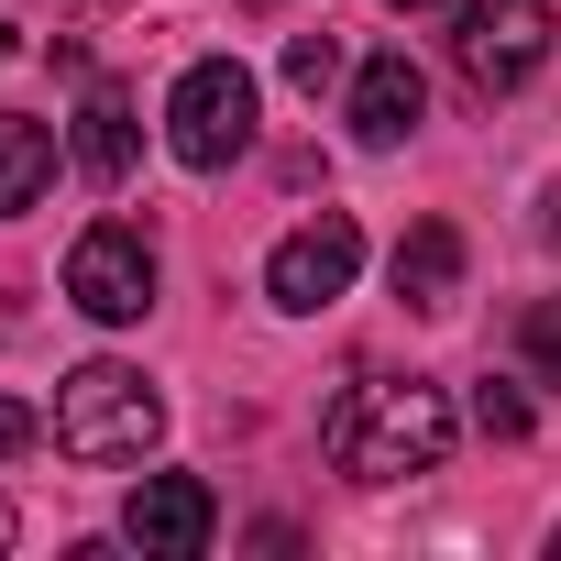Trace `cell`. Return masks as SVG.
Instances as JSON below:
<instances>
[{
  "instance_id": "7a4b0ae2",
  "label": "cell",
  "mask_w": 561,
  "mask_h": 561,
  "mask_svg": "<svg viewBox=\"0 0 561 561\" xmlns=\"http://www.w3.org/2000/svg\"><path fill=\"white\" fill-rule=\"evenodd\" d=\"M165 440V397L133 375V364H78L67 386H56V451L67 462H144Z\"/></svg>"
},
{
  "instance_id": "8fae6325",
  "label": "cell",
  "mask_w": 561,
  "mask_h": 561,
  "mask_svg": "<svg viewBox=\"0 0 561 561\" xmlns=\"http://www.w3.org/2000/svg\"><path fill=\"white\" fill-rule=\"evenodd\" d=\"M45 187H56V122L0 111V220H12V209H34Z\"/></svg>"
},
{
  "instance_id": "52a82bcc",
  "label": "cell",
  "mask_w": 561,
  "mask_h": 561,
  "mask_svg": "<svg viewBox=\"0 0 561 561\" xmlns=\"http://www.w3.org/2000/svg\"><path fill=\"white\" fill-rule=\"evenodd\" d=\"M209 528H220V495L198 473H144L133 506H122V539L144 561H187V550H209Z\"/></svg>"
},
{
  "instance_id": "4fadbf2b",
  "label": "cell",
  "mask_w": 561,
  "mask_h": 561,
  "mask_svg": "<svg viewBox=\"0 0 561 561\" xmlns=\"http://www.w3.org/2000/svg\"><path fill=\"white\" fill-rule=\"evenodd\" d=\"M331 78H342V45H331V34H298V45H287V89H309V100H320Z\"/></svg>"
},
{
  "instance_id": "30bf717a",
  "label": "cell",
  "mask_w": 561,
  "mask_h": 561,
  "mask_svg": "<svg viewBox=\"0 0 561 561\" xmlns=\"http://www.w3.org/2000/svg\"><path fill=\"white\" fill-rule=\"evenodd\" d=\"M397 298H408V309H451V298H462V231H451V220H408V242H397Z\"/></svg>"
},
{
  "instance_id": "ffe728a7",
  "label": "cell",
  "mask_w": 561,
  "mask_h": 561,
  "mask_svg": "<svg viewBox=\"0 0 561 561\" xmlns=\"http://www.w3.org/2000/svg\"><path fill=\"white\" fill-rule=\"evenodd\" d=\"M550 550H561V539H550Z\"/></svg>"
},
{
  "instance_id": "3957f363",
  "label": "cell",
  "mask_w": 561,
  "mask_h": 561,
  "mask_svg": "<svg viewBox=\"0 0 561 561\" xmlns=\"http://www.w3.org/2000/svg\"><path fill=\"white\" fill-rule=\"evenodd\" d=\"M165 154L187 176H220L253 154V67L242 56H198L176 89H165Z\"/></svg>"
},
{
  "instance_id": "6da1fadb",
  "label": "cell",
  "mask_w": 561,
  "mask_h": 561,
  "mask_svg": "<svg viewBox=\"0 0 561 561\" xmlns=\"http://www.w3.org/2000/svg\"><path fill=\"white\" fill-rule=\"evenodd\" d=\"M451 397L419 386V375H364L342 408H331V473L353 484H408V473H440L451 462Z\"/></svg>"
},
{
  "instance_id": "2e32d148",
  "label": "cell",
  "mask_w": 561,
  "mask_h": 561,
  "mask_svg": "<svg viewBox=\"0 0 561 561\" xmlns=\"http://www.w3.org/2000/svg\"><path fill=\"white\" fill-rule=\"evenodd\" d=\"M539 242H550V253H561V176H550V187H539Z\"/></svg>"
},
{
  "instance_id": "9a60e30c",
  "label": "cell",
  "mask_w": 561,
  "mask_h": 561,
  "mask_svg": "<svg viewBox=\"0 0 561 561\" xmlns=\"http://www.w3.org/2000/svg\"><path fill=\"white\" fill-rule=\"evenodd\" d=\"M34 440H45V419H34L23 397H0V462H12V451H34Z\"/></svg>"
},
{
  "instance_id": "5b68a950",
  "label": "cell",
  "mask_w": 561,
  "mask_h": 561,
  "mask_svg": "<svg viewBox=\"0 0 561 561\" xmlns=\"http://www.w3.org/2000/svg\"><path fill=\"white\" fill-rule=\"evenodd\" d=\"M353 275H364V220L353 209H320V220H298L287 242L264 253V298L287 320H320L331 298H353Z\"/></svg>"
},
{
  "instance_id": "e0dca14e",
  "label": "cell",
  "mask_w": 561,
  "mask_h": 561,
  "mask_svg": "<svg viewBox=\"0 0 561 561\" xmlns=\"http://www.w3.org/2000/svg\"><path fill=\"white\" fill-rule=\"evenodd\" d=\"M386 12H451V0H386Z\"/></svg>"
},
{
  "instance_id": "d6986e66",
  "label": "cell",
  "mask_w": 561,
  "mask_h": 561,
  "mask_svg": "<svg viewBox=\"0 0 561 561\" xmlns=\"http://www.w3.org/2000/svg\"><path fill=\"white\" fill-rule=\"evenodd\" d=\"M0 56H12V23H0Z\"/></svg>"
},
{
  "instance_id": "7c38bea8",
  "label": "cell",
  "mask_w": 561,
  "mask_h": 561,
  "mask_svg": "<svg viewBox=\"0 0 561 561\" xmlns=\"http://www.w3.org/2000/svg\"><path fill=\"white\" fill-rule=\"evenodd\" d=\"M517 353H528V375H550V386H561V298H539V309L517 320Z\"/></svg>"
},
{
  "instance_id": "ac0fdd59",
  "label": "cell",
  "mask_w": 561,
  "mask_h": 561,
  "mask_svg": "<svg viewBox=\"0 0 561 561\" xmlns=\"http://www.w3.org/2000/svg\"><path fill=\"white\" fill-rule=\"evenodd\" d=\"M12 528H23V517H12V506H0V550H12Z\"/></svg>"
},
{
  "instance_id": "ba28073f",
  "label": "cell",
  "mask_w": 561,
  "mask_h": 561,
  "mask_svg": "<svg viewBox=\"0 0 561 561\" xmlns=\"http://www.w3.org/2000/svg\"><path fill=\"white\" fill-rule=\"evenodd\" d=\"M419 111H430V78L408 67V56H364V78H353V144H408L419 133Z\"/></svg>"
},
{
  "instance_id": "8992f818",
  "label": "cell",
  "mask_w": 561,
  "mask_h": 561,
  "mask_svg": "<svg viewBox=\"0 0 561 561\" xmlns=\"http://www.w3.org/2000/svg\"><path fill=\"white\" fill-rule=\"evenodd\" d=\"M67 298H78L100 331L144 320V309H154V242H144L133 220H89V231L67 242Z\"/></svg>"
},
{
  "instance_id": "9c48e42d",
  "label": "cell",
  "mask_w": 561,
  "mask_h": 561,
  "mask_svg": "<svg viewBox=\"0 0 561 561\" xmlns=\"http://www.w3.org/2000/svg\"><path fill=\"white\" fill-rule=\"evenodd\" d=\"M67 154H78V176H89V187H122V176H133V154H144V133H133V89L89 78V100H78V133H67Z\"/></svg>"
},
{
  "instance_id": "5bb4252c",
  "label": "cell",
  "mask_w": 561,
  "mask_h": 561,
  "mask_svg": "<svg viewBox=\"0 0 561 561\" xmlns=\"http://www.w3.org/2000/svg\"><path fill=\"white\" fill-rule=\"evenodd\" d=\"M473 430L484 440H528V397L517 386H473Z\"/></svg>"
},
{
  "instance_id": "277c9868",
  "label": "cell",
  "mask_w": 561,
  "mask_h": 561,
  "mask_svg": "<svg viewBox=\"0 0 561 561\" xmlns=\"http://www.w3.org/2000/svg\"><path fill=\"white\" fill-rule=\"evenodd\" d=\"M451 67L473 100H517L550 67V0H451Z\"/></svg>"
}]
</instances>
